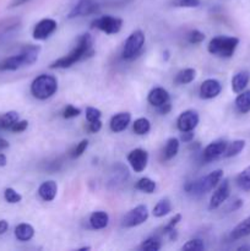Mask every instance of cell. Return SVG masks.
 <instances>
[{"label":"cell","instance_id":"obj_1","mask_svg":"<svg viewBox=\"0 0 250 251\" xmlns=\"http://www.w3.org/2000/svg\"><path fill=\"white\" fill-rule=\"evenodd\" d=\"M93 41L90 33H83L78 37L77 43H76L75 48L71 49L66 55L61 56V58L56 59L55 61L49 65L50 69H68L73 66L74 64L78 63V61L87 59L95 54L93 50Z\"/></svg>","mask_w":250,"mask_h":251},{"label":"cell","instance_id":"obj_2","mask_svg":"<svg viewBox=\"0 0 250 251\" xmlns=\"http://www.w3.org/2000/svg\"><path fill=\"white\" fill-rule=\"evenodd\" d=\"M41 47L28 44L19 54L7 56L4 60L0 61V71H15L24 66H29L34 64L38 59Z\"/></svg>","mask_w":250,"mask_h":251},{"label":"cell","instance_id":"obj_3","mask_svg":"<svg viewBox=\"0 0 250 251\" xmlns=\"http://www.w3.org/2000/svg\"><path fill=\"white\" fill-rule=\"evenodd\" d=\"M239 46V38L229 36L213 37L207 46L208 53L220 58H232Z\"/></svg>","mask_w":250,"mask_h":251},{"label":"cell","instance_id":"obj_4","mask_svg":"<svg viewBox=\"0 0 250 251\" xmlns=\"http://www.w3.org/2000/svg\"><path fill=\"white\" fill-rule=\"evenodd\" d=\"M56 91H58V81L54 76L47 74L37 76L31 83V93L37 100H48L55 95Z\"/></svg>","mask_w":250,"mask_h":251},{"label":"cell","instance_id":"obj_5","mask_svg":"<svg viewBox=\"0 0 250 251\" xmlns=\"http://www.w3.org/2000/svg\"><path fill=\"white\" fill-rule=\"evenodd\" d=\"M223 179V171L222 169H216V171L211 172L207 176H202L199 180L193 181V183H188L185 185V191L189 194H195V195H201V194H206L212 191L221 180Z\"/></svg>","mask_w":250,"mask_h":251},{"label":"cell","instance_id":"obj_6","mask_svg":"<svg viewBox=\"0 0 250 251\" xmlns=\"http://www.w3.org/2000/svg\"><path fill=\"white\" fill-rule=\"evenodd\" d=\"M145 46V34L141 29H136L132 32L125 41L123 47L122 58L124 60H134L144 50Z\"/></svg>","mask_w":250,"mask_h":251},{"label":"cell","instance_id":"obj_7","mask_svg":"<svg viewBox=\"0 0 250 251\" xmlns=\"http://www.w3.org/2000/svg\"><path fill=\"white\" fill-rule=\"evenodd\" d=\"M149 208L145 205H139L131 208L126 215L123 217L122 226L125 228H134L141 226L149 220Z\"/></svg>","mask_w":250,"mask_h":251},{"label":"cell","instance_id":"obj_8","mask_svg":"<svg viewBox=\"0 0 250 251\" xmlns=\"http://www.w3.org/2000/svg\"><path fill=\"white\" fill-rule=\"evenodd\" d=\"M91 25H92L93 28L100 29V31L104 32V33L115 34L122 29L123 20L110 16V15H105V16H100L98 19L93 20Z\"/></svg>","mask_w":250,"mask_h":251},{"label":"cell","instance_id":"obj_9","mask_svg":"<svg viewBox=\"0 0 250 251\" xmlns=\"http://www.w3.org/2000/svg\"><path fill=\"white\" fill-rule=\"evenodd\" d=\"M230 195V185L228 179H222L221 183L216 186V190L213 191L212 196L210 199V203H208V210H216L220 207L221 205L228 200Z\"/></svg>","mask_w":250,"mask_h":251},{"label":"cell","instance_id":"obj_10","mask_svg":"<svg viewBox=\"0 0 250 251\" xmlns=\"http://www.w3.org/2000/svg\"><path fill=\"white\" fill-rule=\"evenodd\" d=\"M100 11V6L97 2L93 0H80L75 6L69 12L68 19H76V17L88 16V15H95Z\"/></svg>","mask_w":250,"mask_h":251},{"label":"cell","instance_id":"obj_11","mask_svg":"<svg viewBox=\"0 0 250 251\" xmlns=\"http://www.w3.org/2000/svg\"><path fill=\"white\" fill-rule=\"evenodd\" d=\"M127 162L135 173H141L149 163V153L142 149H135L127 154Z\"/></svg>","mask_w":250,"mask_h":251},{"label":"cell","instance_id":"obj_12","mask_svg":"<svg viewBox=\"0 0 250 251\" xmlns=\"http://www.w3.org/2000/svg\"><path fill=\"white\" fill-rule=\"evenodd\" d=\"M199 122H200V118H199L198 112L189 109L179 115L176 119V126L181 132L194 131V129L198 126Z\"/></svg>","mask_w":250,"mask_h":251},{"label":"cell","instance_id":"obj_13","mask_svg":"<svg viewBox=\"0 0 250 251\" xmlns=\"http://www.w3.org/2000/svg\"><path fill=\"white\" fill-rule=\"evenodd\" d=\"M56 27H58V24H56L55 20L43 19L34 26L32 36H33V38L36 39V41H44V39L48 38L51 33H54Z\"/></svg>","mask_w":250,"mask_h":251},{"label":"cell","instance_id":"obj_14","mask_svg":"<svg viewBox=\"0 0 250 251\" xmlns=\"http://www.w3.org/2000/svg\"><path fill=\"white\" fill-rule=\"evenodd\" d=\"M228 142L225 140H216V141L210 142L207 146L205 147L202 152V158L205 162H212L215 159L220 158L223 156L225 151V147H227Z\"/></svg>","mask_w":250,"mask_h":251},{"label":"cell","instance_id":"obj_15","mask_svg":"<svg viewBox=\"0 0 250 251\" xmlns=\"http://www.w3.org/2000/svg\"><path fill=\"white\" fill-rule=\"evenodd\" d=\"M221 91H222V85L220 81L216 78H207L201 83L199 93L202 100H212L220 95Z\"/></svg>","mask_w":250,"mask_h":251},{"label":"cell","instance_id":"obj_16","mask_svg":"<svg viewBox=\"0 0 250 251\" xmlns=\"http://www.w3.org/2000/svg\"><path fill=\"white\" fill-rule=\"evenodd\" d=\"M130 122H131V114L127 112H122L115 114L114 117L110 119L109 126L113 132H122L129 126Z\"/></svg>","mask_w":250,"mask_h":251},{"label":"cell","instance_id":"obj_17","mask_svg":"<svg viewBox=\"0 0 250 251\" xmlns=\"http://www.w3.org/2000/svg\"><path fill=\"white\" fill-rule=\"evenodd\" d=\"M147 100L151 105L158 108L164 103L169 102V93L163 87H154L153 90L150 91L149 96H147Z\"/></svg>","mask_w":250,"mask_h":251},{"label":"cell","instance_id":"obj_18","mask_svg":"<svg viewBox=\"0 0 250 251\" xmlns=\"http://www.w3.org/2000/svg\"><path fill=\"white\" fill-rule=\"evenodd\" d=\"M56 193H58V184L54 180H47L39 185L38 195L43 201H53L55 199Z\"/></svg>","mask_w":250,"mask_h":251},{"label":"cell","instance_id":"obj_19","mask_svg":"<svg viewBox=\"0 0 250 251\" xmlns=\"http://www.w3.org/2000/svg\"><path fill=\"white\" fill-rule=\"evenodd\" d=\"M250 81V74L248 71L243 70L235 74L232 78V90L234 93H240L247 88L248 83Z\"/></svg>","mask_w":250,"mask_h":251},{"label":"cell","instance_id":"obj_20","mask_svg":"<svg viewBox=\"0 0 250 251\" xmlns=\"http://www.w3.org/2000/svg\"><path fill=\"white\" fill-rule=\"evenodd\" d=\"M248 235H250V216L233 228V230L230 232V239L239 240L248 237Z\"/></svg>","mask_w":250,"mask_h":251},{"label":"cell","instance_id":"obj_21","mask_svg":"<svg viewBox=\"0 0 250 251\" xmlns=\"http://www.w3.org/2000/svg\"><path fill=\"white\" fill-rule=\"evenodd\" d=\"M109 223V216L104 211H96L90 216V225L93 229H103Z\"/></svg>","mask_w":250,"mask_h":251},{"label":"cell","instance_id":"obj_22","mask_svg":"<svg viewBox=\"0 0 250 251\" xmlns=\"http://www.w3.org/2000/svg\"><path fill=\"white\" fill-rule=\"evenodd\" d=\"M235 109L240 113V114H247L250 112V90L243 91V92L238 93L237 98H235Z\"/></svg>","mask_w":250,"mask_h":251},{"label":"cell","instance_id":"obj_23","mask_svg":"<svg viewBox=\"0 0 250 251\" xmlns=\"http://www.w3.org/2000/svg\"><path fill=\"white\" fill-rule=\"evenodd\" d=\"M34 228L28 223H21L15 228V237L20 242H28L33 238Z\"/></svg>","mask_w":250,"mask_h":251},{"label":"cell","instance_id":"obj_24","mask_svg":"<svg viewBox=\"0 0 250 251\" xmlns=\"http://www.w3.org/2000/svg\"><path fill=\"white\" fill-rule=\"evenodd\" d=\"M245 149V141L244 140H234L232 142H228L225 151L223 153L225 158H232V157L238 156L243 150Z\"/></svg>","mask_w":250,"mask_h":251},{"label":"cell","instance_id":"obj_25","mask_svg":"<svg viewBox=\"0 0 250 251\" xmlns=\"http://www.w3.org/2000/svg\"><path fill=\"white\" fill-rule=\"evenodd\" d=\"M20 119L19 113L15 110H10V112L4 113L0 115V130H9L11 129L12 125Z\"/></svg>","mask_w":250,"mask_h":251},{"label":"cell","instance_id":"obj_26","mask_svg":"<svg viewBox=\"0 0 250 251\" xmlns=\"http://www.w3.org/2000/svg\"><path fill=\"white\" fill-rule=\"evenodd\" d=\"M171 211H172L171 200H169L168 198H164V199H161V200L157 202V205L154 206L153 210H152V213H153L154 217L161 218L168 215Z\"/></svg>","mask_w":250,"mask_h":251},{"label":"cell","instance_id":"obj_27","mask_svg":"<svg viewBox=\"0 0 250 251\" xmlns=\"http://www.w3.org/2000/svg\"><path fill=\"white\" fill-rule=\"evenodd\" d=\"M179 146H180V142H179V140L176 137H171V139L167 140L166 147H164L163 151L164 159L169 161V159L174 158L176 156V153H178Z\"/></svg>","mask_w":250,"mask_h":251},{"label":"cell","instance_id":"obj_28","mask_svg":"<svg viewBox=\"0 0 250 251\" xmlns=\"http://www.w3.org/2000/svg\"><path fill=\"white\" fill-rule=\"evenodd\" d=\"M196 77V70L195 69H184V70H180L175 76V83H179V85H188V83L193 82Z\"/></svg>","mask_w":250,"mask_h":251},{"label":"cell","instance_id":"obj_29","mask_svg":"<svg viewBox=\"0 0 250 251\" xmlns=\"http://www.w3.org/2000/svg\"><path fill=\"white\" fill-rule=\"evenodd\" d=\"M132 129H134L135 134L142 136V135H146L151 130V123L146 118H139L132 124Z\"/></svg>","mask_w":250,"mask_h":251},{"label":"cell","instance_id":"obj_30","mask_svg":"<svg viewBox=\"0 0 250 251\" xmlns=\"http://www.w3.org/2000/svg\"><path fill=\"white\" fill-rule=\"evenodd\" d=\"M135 188L145 194H152L154 193V190H156V183H154L152 179L146 178V176H145V178H141L137 180Z\"/></svg>","mask_w":250,"mask_h":251},{"label":"cell","instance_id":"obj_31","mask_svg":"<svg viewBox=\"0 0 250 251\" xmlns=\"http://www.w3.org/2000/svg\"><path fill=\"white\" fill-rule=\"evenodd\" d=\"M162 248L161 239L158 237H150L147 238L142 244L140 245V249L142 251H158Z\"/></svg>","mask_w":250,"mask_h":251},{"label":"cell","instance_id":"obj_32","mask_svg":"<svg viewBox=\"0 0 250 251\" xmlns=\"http://www.w3.org/2000/svg\"><path fill=\"white\" fill-rule=\"evenodd\" d=\"M237 184L244 191H250V166L240 172L237 176Z\"/></svg>","mask_w":250,"mask_h":251},{"label":"cell","instance_id":"obj_33","mask_svg":"<svg viewBox=\"0 0 250 251\" xmlns=\"http://www.w3.org/2000/svg\"><path fill=\"white\" fill-rule=\"evenodd\" d=\"M4 199L7 203H19L22 200V196L15 189L6 188L4 190Z\"/></svg>","mask_w":250,"mask_h":251},{"label":"cell","instance_id":"obj_34","mask_svg":"<svg viewBox=\"0 0 250 251\" xmlns=\"http://www.w3.org/2000/svg\"><path fill=\"white\" fill-rule=\"evenodd\" d=\"M205 249V244L201 239H190L181 247V250L186 251H201Z\"/></svg>","mask_w":250,"mask_h":251},{"label":"cell","instance_id":"obj_35","mask_svg":"<svg viewBox=\"0 0 250 251\" xmlns=\"http://www.w3.org/2000/svg\"><path fill=\"white\" fill-rule=\"evenodd\" d=\"M87 147H88V140H86V139L82 140V141H80L75 147H74L73 151L70 152V157L74 159L78 158V157H81L83 153H85V151L87 150Z\"/></svg>","mask_w":250,"mask_h":251},{"label":"cell","instance_id":"obj_36","mask_svg":"<svg viewBox=\"0 0 250 251\" xmlns=\"http://www.w3.org/2000/svg\"><path fill=\"white\" fill-rule=\"evenodd\" d=\"M186 38H188L189 43L199 44V43H201L202 41H205L206 36H205V33L200 32L199 29H193V31L189 32L188 36H186Z\"/></svg>","mask_w":250,"mask_h":251},{"label":"cell","instance_id":"obj_37","mask_svg":"<svg viewBox=\"0 0 250 251\" xmlns=\"http://www.w3.org/2000/svg\"><path fill=\"white\" fill-rule=\"evenodd\" d=\"M100 117H102V112L100 109L95 107H87L86 108V119H87L88 123L97 122V120H100Z\"/></svg>","mask_w":250,"mask_h":251},{"label":"cell","instance_id":"obj_38","mask_svg":"<svg viewBox=\"0 0 250 251\" xmlns=\"http://www.w3.org/2000/svg\"><path fill=\"white\" fill-rule=\"evenodd\" d=\"M81 114V110L78 108L74 107L73 104H68L63 110V118L65 119H73V118L78 117Z\"/></svg>","mask_w":250,"mask_h":251},{"label":"cell","instance_id":"obj_39","mask_svg":"<svg viewBox=\"0 0 250 251\" xmlns=\"http://www.w3.org/2000/svg\"><path fill=\"white\" fill-rule=\"evenodd\" d=\"M173 6L175 7H198L200 6V0H173Z\"/></svg>","mask_w":250,"mask_h":251},{"label":"cell","instance_id":"obj_40","mask_svg":"<svg viewBox=\"0 0 250 251\" xmlns=\"http://www.w3.org/2000/svg\"><path fill=\"white\" fill-rule=\"evenodd\" d=\"M181 221V215L180 213H176V215H174V217L171 218V221H169L168 223H167L166 226L163 227V233L164 234H168V233H171L172 230L175 229L176 225H178L179 222Z\"/></svg>","mask_w":250,"mask_h":251},{"label":"cell","instance_id":"obj_41","mask_svg":"<svg viewBox=\"0 0 250 251\" xmlns=\"http://www.w3.org/2000/svg\"><path fill=\"white\" fill-rule=\"evenodd\" d=\"M19 26V21H4L0 22V38L4 36L6 32L11 31L15 27Z\"/></svg>","mask_w":250,"mask_h":251},{"label":"cell","instance_id":"obj_42","mask_svg":"<svg viewBox=\"0 0 250 251\" xmlns=\"http://www.w3.org/2000/svg\"><path fill=\"white\" fill-rule=\"evenodd\" d=\"M27 126H28V122H27V120H20L19 119L14 125H12L11 129H10V131L15 132V134H19V132H24L25 130L27 129Z\"/></svg>","mask_w":250,"mask_h":251},{"label":"cell","instance_id":"obj_43","mask_svg":"<svg viewBox=\"0 0 250 251\" xmlns=\"http://www.w3.org/2000/svg\"><path fill=\"white\" fill-rule=\"evenodd\" d=\"M102 129V122L100 120H97V122H93L88 124V131L92 132V134H96L100 130Z\"/></svg>","mask_w":250,"mask_h":251},{"label":"cell","instance_id":"obj_44","mask_svg":"<svg viewBox=\"0 0 250 251\" xmlns=\"http://www.w3.org/2000/svg\"><path fill=\"white\" fill-rule=\"evenodd\" d=\"M157 109H158V112L161 113V114H163V115L168 114V113L172 110V104H171V102L164 103V104H162L161 107H158V108H157Z\"/></svg>","mask_w":250,"mask_h":251},{"label":"cell","instance_id":"obj_45","mask_svg":"<svg viewBox=\"0 0 250 251\" xmlns=\"http://www.w3.org/2000/svg\"><path fill=\"white\" fill-rule=\"evenodd\" d=\"M181 141H184V142H190L191 140L194 139V132L193 131H185V132H183V134H181Z\"/></svg>","mask_w":250,"mask_h":251},{"label":"cell","instance_id":"obj_46","mask_svg":"<svg viewBox=\"0 0 250 251\" xmlns=\"http://www.w3.org/2000/svg\"><path fill=\"white\" fill-rule=\"evenodd\" d=\"M7 229H9V223H7V221H0V235L5 234L7 232Z\"/></svg>","mask_w":250,"mask_h":251},{"label":"cell","instance_id":"obj_47","mask_svg":"<svg viewBox=\"0 0 250 251\" xmlns=\"http://www.w3.org/2000/svg\"><path fill=\"white\" fill-rule=\"evenodd\" d=\"M27 1H29V0H11V2H10L9 7H17V6H21V5L26 4Z\"/></svg>","mask_w":250,"mask_h":251},{"label":"cell","instance_id":"obj_48","mask_svg":"<svg viewBox=\"0 0 250 251\" xmlns=\"http://www.w3.org/2000/svg\"><path fill=\"white\" fill-rule=\"evenodd\" d=\"M9 142H7V140L2 139V137H0V151H4V150L9 149Z\"/></svg>","mask_w":250,"mask_h":251},{"label":"cell","instance_id":"obj_49","mask_svg":"<svg viewBox=\"0 0 250 251\" xmlns=\"http://www.w3.org/2000/svg\"><path fill=\"white\" fill-rule=\"evenodd\" d=\"M7 163L6 156L4 153H0V167H5Z\"/></svg>","mask_w":250,"mask_h":251},{"label":"cell","instance_id":"obj_50","mask_svg":"<svg viewBox=\"0 0 250 251\" xmlns=\"http://www.w3.org/2000/svg\"><path fill=\"white\" fill-rule=\"evenodd\" d=\"M163 55H166V56H164V60H168V59H169V51L166 50L163 53Z\"/></svg>","mask_w":250,"mask_h":251}]
</instances>
